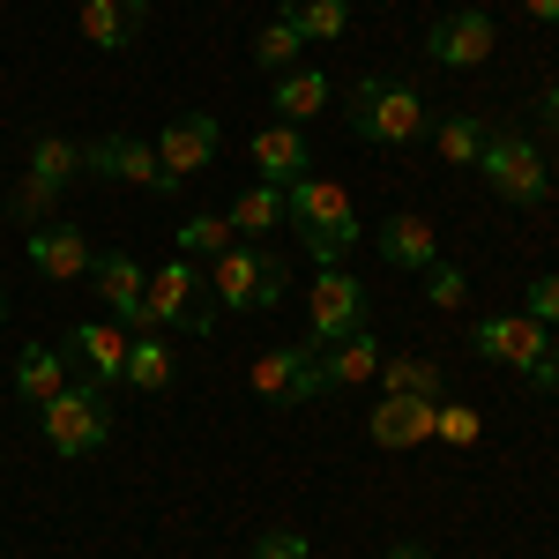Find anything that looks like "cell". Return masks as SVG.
Returning <instances> with one entry per match:
<instances>
[{
	"instance_id": "60d3db41",
	"label": "cell",
	"mask_w": 559,
	"mask_h": 559,
	"mask_svg": "<svg viewBox=\"0 0 559 559\" xmlns=\"http://www.w3.org/2000/svg\"><path fill=\"white\" fill-rule=\"evenodd\" d=\"M0 321H8V292H0Z\"/></svg>"
},
{
	"instance_id": "277c9868",
	"label": "cell",
	"mask_w": 559,
	"mask_h": 559,
	"mask_svg": "<svg viewBox=\"0 0 559 559\" xmlns=\"http://www.w3.org/2000/svg\"><path fill=\"white\" fill-rule=\"evenodd\" d=\"M150 336H210L216 329V299H210V269L173 254L150 276Z\"/></svg>"
},
{
	"instance_id": "b9f144b4",
	"label": "cell",
	"mask_w": 559,
	"mask_h": 559,
	"mask_svg": "<svg viewBox=\"0 0 559 559\" xmlns=\"http://www.w3.org/2000/svg\"><path fill=\"white\" fill-rule=\"evenodd\" d=\"M381 8H388V0H381Z\"/></svg>"
},
{
	"instance_id": "4316f807",
	"label": "cell",
	"mask_w": 559,
	"mask_h": 559,
	"mask_svg": "<svg viewBox=\"0 0 559 559\" xmlns=\"http://www.w3.org/2000/svg\"><path fill=\"white\" fill-rule=\"evenodd\" d=\"M224 247H239L231 216H210V210H202V216H187V224H179V254H187V261H202V269H210Z\"/></svg>"
},
{
	"instance_id": "d590c367",
	"label": "cell",
	"mask_w": 559,
	"mask_h": 559,
	"mask_svg": "<svg viewBox=\"0 0 559 559\" xmlns=\"http://www.w3.org/2000/svg\"><path fill=\"white\" fill-rule=\"evenodd\" d=\"M537 128L559 134V83H552V90H537Z\"/></svg>"
},
{
	"instance_id": "ac0fdd59",
	"label": "cell",
	"mask_w": 559,
	"mask_h": 559,
	"mask_svg": "<svg viewBox=\"0 0 559 559\" xmlns=\"http://www.w3.org/2000/svg\"><path fill=\"white\" fill-rule=\"evenodd\" d=\"M366 432H373L381 448H426L432 440V403H418V395H381L373 418H366Z\"/></svg>"
},
{
	"instance_id": "d6a6232c",
	"label": "cell",
	"mask_w": 559,
	"mask_h": 559,
	"mask_svg": "<svg viewBox=\"0 0 559 559\" xmlns=\"http://www.w3.org/2000/svg\"><path fill=\"white\" fill-rule=\"evenodd\" d=\"M432 440L471 448V440H477V411H471V403H432Z\"/></svg>"
},
{
	"instance_id": "5b68a950",
	"label": "cell",
	"mask_w": 559,
	"mask_h": 559,
	"mask_svg": "<svg viewBox=\"0 0 559 559\" xmlns=\"http://www.w3.org/2000/svg\"><path fill=\"white\" fill-rule=\"evenodd\" d=\"M477 179H485L500 202H515V210H537V202H552V173H545L537 142H530L522 128L485 134V150H477Z\"/></svg>"
},
{
	"instance_id": "8d00e7d4",
	"label": "cell",
	"mask_w": 559,
	"mask_h": 559,
	"mask_svg": "<svg viewBox=\"0 0 559 559\" xmlns=\"http://www.w3.org/2000/svg\"><path fill=\"white\" fill-rule=\"evenodd\" d=\"M120 15H128L134 31H142V23H150V0H120Z\"/></svg>"
},
{
	"instance_id": "83f0119b",
	"label": "cell",
	"mask_w": 559,
	"mask_h": 559,
	"mask_svg": "<svg viewBox=\"0 0 559 559\" xmlns=\"http://www.w3.org/2000/svg\"><path fill=\"white\" fill-rule=\"evenodd\" d=\"M381 395L440 403V366H432V358H381Z\"/></svg>"
},
{
	"instance_id": "8fae6325",
	"label": "cell",
	"mask_w": 559,
	"mask_h": 559,
	"mask_svg": "<svg viewBox=\"0 0 559 559\" xmlns=\"http://www.w3.org/2000/svg\"><path fill=\"white\" fill-rule=\"evenodd\" d=\"M216 142H224V128H216V112H179L173 128L157 134V165H165V194H179V179H194L202 165H216Z\"/></svg>"
},
{
	"instance_id": "cb8c5ba5",
	"label": "cell",
	"mask_w": 559,
	"mask_h": 559,
	"mask_svg": "<svg viewBox=\"0 0 559 559\" xmlns=\"http://www.w3.org/2000/svg\"><path fill=\"white\" fill-rule=\"evenodd\" d=\"M284 23L306 45H336L350 31V0H284Z\"/></svg>"
},
{
	"instance_id": "836d02e7",
	"label": "cell",
	"mask_w": 559,
	"mask_h": 559,
	"mask_svg": "<svg viewBox=\"0 0 559 559\" xmlns=\"http://www.w3.org/2000/svg\"><path fill=\"white\" fill-rule=\"evenodd\" d=\"M522 313L545 321V329H559V276H537V284L522 292Z\"/></svg>"
},
{
	"instance_id": "ab89813d",
	"label": "cell",
	"mask_w": 559,
	"mask_h": 559,
	"mask_svg": "<svg viewBox=\"0 0 559 559\" xmlns=\"http://www.w3.org/2000/svg\"><path fill=\"white\" fill-rule=\"evenodd\" d=\"M388 559H440V552H426V545H395Z\"/></svg>"
},
{
	"instance_id": "7c38bea8",
	"label": "cell",
	"mask_w": 559,
	"mask_h": 559,
	"mask_svg": "<svg viewBox=\"0 0 559 559\" xmlns=\"http://www.w3.org/2000/svg\"><path fill=\"white\" fill-rule=\"evenodd\" d=\"M83 173L112 179V187H150V194H165L157 142H142V134H105V142H90V150H83Z\"/></svg>"
},
{
	"instance_id": "44dd1931",
	"label": "cell",
	"mask_w": 559,
	"mask_h": 559,
	"mask_svg": "<svg viewBox=\"0 0 559 559\" xmlns=\"http://www.w3.org/2000/svg\"><path fill=\"white\" fill-rule=\"evenodd\" d=\"M231 231H239V239H269V231H276V224H284V187H269V179H254V187H239V194H231Z\"/></svg>"
},
{
	"instance_id": "30bf717a",
	"label": "cell",
	"mask_w": 559,
	"mask_h": 559,
	"mask_svg": "<svg viewBox=\"0 0 559 559\" xmlns=\"http://www.w3.org/2000/svg\"><path fill=\"white\" fill-rule=\"evenodd\" d=\"M492 45H500V31H492V15H485V8H448V15L426 31L432 68H485V60H492Z\"/></svg>"
},
{
	"instance_id": "484cf974",
	"label": "cell",
	"mask_w": 559,
	"mask_h": 559,
	"mask_svg": "<svg viewBox=\"0 0 559 559\" xmlns=\"http://www.w3.org/2000/svg\"><path fill=\"white\" fill-rule=\"evenodd\" d=\"M485 120L477 112H440L432 120V150H440V165H477V150H485Z\"/></svg>"
},
{
	"instance_id": "6da1fadb",
	"label": "cell",
	"mask_w": 559,
	"mask_h": 559,
	"mask_svg": "<svg viewBox=\"0 0 559 559\" xmlns=\"http://www.w3.org/2000/svg\"><path fill=\"white\" fill-rule=\"evenodd\" d=\"M284 224H299V247L321 269H336L358 247V202H350L344 179H329V173H306L284 187Z\"/></svg>"
},
{
	"instance_id": "f1b7e54d",
	"label": "cell",
	"mask_w": 559,
	"mask_h": 559,
	"mask_svg": "<svg viewBox=\"0 0 559 559\" xmlns=\"http://www.w3.org/2000/svg\"><path fill=\"white\" fill-rule=\"evenodd\" d=\"M75 31H83L97 52H120V45L134 38V23L120 15V0H83V8H75Z\"/></svg>"
},
{
	"instance_id": "1f68e13d",
	"label": "cell",
	"mask_w": 559,
	"mask_h": 559,
	"mask_svg": "<svg viewBox=\"0 0 559 559\" xmlns=\"http://www.w3.org/2000/svg\"><path fill=\"white\" fill-rule=\"evenodd\" d=\"M418 284H426V299L440 306V313H455V306L471 299V276H463L455 261H432V269H426V276H418Z\"/></svg>"
},
{
	"instance_id": "2e32d148",
	"label": "cell",
	"mask_w": 559,
	"mask_h": 559,
	"mask_svg": "<svg viewBox=\"0 0 559 559\" xmlns=\"http://www.w3.org/2000/svg\"><path fill=\"white\" fill-rule=\"evenodd\" d=\"M31 269L52 276V284H75V276L97 269V254H90V239L75 224H38V231H31Z\"/></svg>"
},
{
	"instance_id": "5bb4252c",
	"label": "cell",
	"mask_w": 559,
	"mask_h": 559,
	"mask_svg": "<svg viewBox=\"0 0 559 559\" xmlns=\"http://www.w3.org/2000/svg\"><path fill=\"white\" fill-rule=\"evenodd\" d=\"M60 350L90 373V388H120L128 381V329H120V321H83Z\"/></svg>"
},
{
	"instance_id": "603a6c76",
	"label": "cell",
	"mask_w": 559,
	"mask_h": 559,
	"mask_svg": "<svg viewBox=\"0 0 559 559\" xmlns=\"http://www.w3.org/2000/svg\"><path fill=\"white\" fill-rule=\"evenodd\" d=\"M142 395H165L173 388V336H128V381Z\"/></svg>"
},
{
	"instance_id": "7a4b0ae2",
	"label": "cell",
	"mask_w": 559,
	"mask_h": 559,
	"mask_svg": "<svg viewBox=\"0 0 559 559\" xmlns=\"http://www.w3.org/2000/svg\"><path fill=\"white\" fill-rule=\"evenodd\" d=\"M344 120H350V134L373 142V150H411V142L432 134V105L411 83H395V75H358Z\"/></svg>"
},
{
	"instance_id": "e0dca14e",
	"label": "cell",
	"mask_w": 559,
	"mask_h": 559,
	"mask_svg": "<svg viewBox=\"0 0 559 559\" xmlns=\"http://www.w3.org/2000/svg\"><path fill=\"white\" fill-rule=\"evenodd\" d=\"M373 239H381V261H388V269H411V276H426L432 261H440V239H432V224H426V216H411V210L388 216Z\"/></svg>"
},
{
	"instance_id": "f546056e",
	"label": "cell",
	"mask_w": 559,
	"mask_h": 559,
	"mask_svg": "<svg viewBox=\"0 0 559 559\" xmlns=\"http://www.w3.org/2000/svg\"><path fill=\"white\" fill-rule=\"evenodd\" d=\"M299 45H306V38L284 23V15H276V23L254 38V68H269V75H292V68H299Z\"/></svg>"
},
{
	"instance_id": "3957f363",
	"label": "cell",
	"mask_w": 559,
	"mask_h": 559,
	"mask_svg": "<svg viewBox=\"0 0 559 559\" xmlns=\"http://www.w3.org/2000/svg\"><path fill=\"white\" fill-rule=\"evenodd\" d=\"M284 284H292V261L269 239H239V247H224L210 261L216 313H269V306H284Z\"/></svg>"
},
{
	"instance_id": "ffe728a7",
	"label": "cell",
	"mask_w": 559,
	"mask_h": 559,
	"mask_svg": "<svg viewBox=\"0 0 559 559\" xmlns=\"http://www.w3.org/2000/svg\"><path fill=\"white\" fill-rule=\"evenodd\" d=\"M381 336H366V329H358V336H344V344H329L321 350V381L329 388H366V381H381Z\"/></svg>"
},
{
	"instance_id": "9a60e30c",
	"label": "cell",
	"mask_w": 559,
	"mask_h": 559,
	"mask_svg": "<svg viewBox=\"0 0 559 559\" xmlns=\"http://www.w3.org/2000/svg\"><path fill=\"white\" fill-rule=\"evenodd\" d=\"M247 157H254V179H269V187H292V179L313 173V150H306V134L292 128V120L261 128L254 142H247Z\"/></svg>"
},
{
	"instance_id": "ba28073f",
	"label": "cell",
	"mask_w": 559,
	"mask_h": 559,
	"mask_svg": "<svg viewBox=\"0 0 559 559\" xmlns=\"http://www.w3.org/2000/svg\"><path fill=\"white\" fill-rule=\"evenodd\" d=\"M358 329H366V284L350 269H321L313 292H306V344L329 350L344 336H358Z\"/></svg>"
},
{
	"instance_id": "8992f818",
	"label": "cell",
	"mask_w": 559,
	"mask_h": 559,
	"mask_svg": "<svg viewBox=\"0 0 559 559\" xmlns=\"http://www.w3.org/2000/svg\"><path fill=\"white\" fill-rule=\"evenodd\" d=\"M38 426L60 455H97V448H112V403H105V388L68 381L52 403H38Z\"/></svg>"
},
{
	"instance_id": "f35d334b",
	"label": "cell",
	"mask_w": 559,
	"mask_h": 559,
	"mask_svg": "<svg viewBox=\"0 0 559 559\" xmlns=\"http://www.w3.org/2000/svg\"><path fill=\"white\" fill-rule=\"evenodd\" d=\"M545 388H559V329H552V358H545Z\"/></svg>"
},
{
	"instance_id": "4fadbf2b",
	"label": "cell",
	"mask_w": 559,
	"mask_h": 559,
	"mask_svg": "<svg viewBox=\"0 0 559 559\" xmlns=\"http://www.w3.org/2000/svg\"><path fill=\"white\" fill-rule=\"evenodd\" d=\"M90 276H97V299L112 306V321H120L128 336H150V306H142L150 299V269L134 254H97Z\"/></svg>"
},
{
	"instance_id": "74e56055",
	"label": "cell",
	"mask_w": 559,
	"mask_h": 559,
	"mask_svg": "<svg viewBox=\"0 0 559 559\" xmlns=\"http://www.w3.org/2000/svg\"><path fill=\"white\" fill-rule=\"evenodd\" d=\"M522 8H530L537 23H559V0H522Z\"/></svg>"
},
{
	"instance_id": "d4e9b609",
	"label": "cell",
	"mask_w": 559,
	"mask_h": 559,
	"mask_svg": "<svg viewBox=\"0 0 559 559\" xmlns=\"http://www.w3.org/2000/svg\"><path fill=\"white\" fill-rule=\"evenodd\" d=\"M31 179H45V187H75L83 179V142H68V134H38L31 142Z\"/></svg>"
},
{
	"instance_id": "9c48e42d",
	"label": "cell",
	"mask_w": 559,
	"mask_h": 559,
	"mask_svg": "<svg viewBox=\"0 0 559 559\" xmlns=\"http://www.w3.org/2000/svg\"><path fill=\"white\" fill-rule=\"evenodd\" d=\"M477 358H492V366H508V373H522V381L545 388L552 329L530 321V313H485V321H477Z\"/></svg>"
},
{
	"instance_id": "4dcf8cb0",
	"label": "cell",
	"mask_w": 559,
	"mask_h": 559,
	"mask_svg": "<svg viewBox=\"0 0 559 559\" xmlns=\"http://www.w3.org/2000/svg\"><path fill=\"white\" fill-rule=\"evenodd\" d=\"M8 210L23 216V224H31V231H38V224H52V210H60V187H45V179H15V194H8Z\"/></svg>"
},
{
	"instance_id": "d6986e66",
	"label": "cell",
	"mask_w": 559,
	"mask_h": 559,
	"mask_svg": "<svg viewBox=\"0 0 559 559\" xmlns=\"http://www.w3.org/2000/svg\"><path fill=\"white\" fill-rule=\"evenodd\" d=\"M329 97H336V83H329L321 68H306V60L292 68V75H276V90H269V105H276V112H284L292 128L321 120V112H329Z\"/></svg>"
},
{
	"instance_id": "7402d4cb",
	"label": "cell",
	"mask_w": 559,
	"mask_h": 559,
	"mask_svg": "<svg viewBox=\"0 0 559 559\" xmlns=\"http://www.w3.org/2000/svg\"><path fill=\"white\" fill-rule=\"evenodd\" d=\"M15 388H23L31 403H52V395L68 388V350H52V344H23V358H15Z\"/></svg>"
},
{
	"instance_id": "e575fe53",
	"label": "cell",
	"mask_w": 559,
	"mask_h": 559,
	"mask_svg": "<svg viewBox=\"0 0 559 559\" xmlns=\"http://www.w3.org/2000/svg\"><path fill=\"white\" fill-rule=\"evenodd\" d=\"M254 559H313V545H306L299 530H261V537H254Z\"/></svg>"
},
{
	"instance_id": "52a82bcc",
	"label": "cell",
	"mask_w": 559,
	"mask_h": 559,
	"mask_svg": "<svg viewBox=\"0 0 559 559\" xmlns=\"http://www.w3.org/2000/svg\"><path fill=\"white\" fill-rule=\"evenodd\" d=\"M247 388H254L261 403H276V411H299V403H313V395H329V381H321V350L313 344L261 350L254 366H247Z\"/></svg>"
}]
</instances>
